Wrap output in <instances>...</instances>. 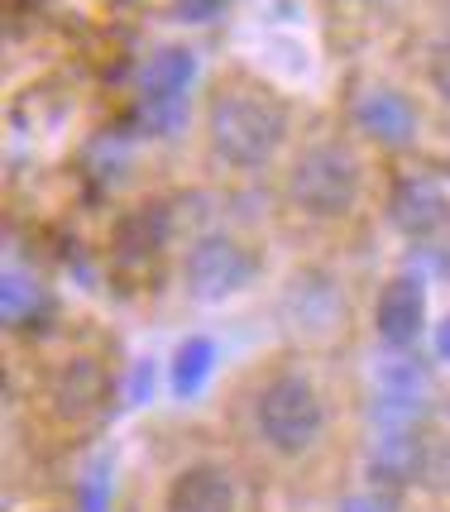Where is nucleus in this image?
Segmentation results:
<instances>
[{
	"label": "nucleus",
	"instance_id": "2",
	"mask_svg": "<svg viewBox=\"0 0 450 512\" xmlns=\"http://www.w3.org/2000/svg\"><path fill=\"white\" fill-rule=\"evenodd\" d=\"M288 201L312 221H340L350 216L364 197V163L350 144L340 139H316L302 144L288 163Z\"/></svg>",
	"mask_w": 450,
	"mask_h": 512
},
{
	"label": "nucleus",
	"instance_id": "14",
	"mask_svg": "<svg viewBox=\"0 0 450 512\" xmlns=\"http://www.w3.org/2000/svg\"><path fill=\"white\" fill-rule=\"evenodd\" d=\"M39 307H44L39 283H34L24 268H5V283H0V312H5V321L20 326V321H29Z\"/></svg>",
	"mask_w": 450,
	"mask_h": 512
},
{
	"label": "nucleus",
	"instance_id": "8",
	"mask_svg": "<svg viewBox=\"0 0 450 512\" xmlns=\"http://www.w3.org/2000/svg\"><path fill=\"white\" fill-rule=\"evenodd\" d=\"M355 125H360L374 144L398 149L417 134V106L412 96H403L398 87H364L355 96Z\"/></svg>",
	"mask_w": 450,
	"mask_h": 512
},
{
	"label": "nucleus",
	"instance_id": "17",
	"mask_svg": "<svg viewBox=\"0 0 450 512\" xmlns=\"http://www.w3.org/2000/svg\"><path fill=\"white\" fill-rule=\"evenodd\" d=\"M230 0H173V20L182 24H211Z\"/></svg>",
	"mask_w": 450,
	"mask_h": 512
},
{
	"label": "nucleus",
	"instance_id": "11",
	"mask_svg": "<svg viewBox=\"0 0 450 512\" xmlns=\"http://www.w3.org/2000/svg\"><path fill=\"white\" fill-rule=\"evenodd\" d=\"M111 398V379L96 359H72L68 369L58 374V388H53V402L63 417H96Z\"/></svg>",
	"mask_w": 450,
	"mask_h": 512
},
{
	"label": "nucleus",
	"instance_id": "16",
	"mask_svg": "<svg viewBox=\"0 0 450 512\" xmlns=\"http://www.w3.org/2000/svg\"><path fill=\"white\" fill-rule=\"evenodd\" d=\"M427 82H431V91L450 106V34H441V39L427 48Z\"/></svg>",
	"mask_w": 450,
	"mask_h": 512
},
{
	"label": "nucleus",
	"instance_id": "4",
	"mask_svg": "<svg viewBox=\"0 0 450 512\" xmlns=\"http://www.w3.org/2000/svg\"><path fill=\"white\" fill-rule=\"evenodd\" d=\"M259 273V259L254 249L240 240V235H225V230H211L202 240H192L187 259H182V288L197 302H225L235 292H245Z\"/></svg>",
	"mask_w": 450,
	"mask_h": 512
},
{
	"label": "nucleus",
	"instance_id": "21",
	"mask_svg": "<svg viewBox=\"0 0 450 512\" xmlns=\"http://www.w3.org/2000/svg\"><path fill=\"white\" fill-rule=\"evenodd\" d=\"M350 5H379V0H350Z\"/></svg>",
	"mask_w": 450,
	"mask_h": 512
},
{
	"label": "nucleus",
	"instance_id": "13",
	"mask_svg": "<svg viewBox=\"0 0 450 512\" xmlns=\"http://www.w3.org/2000/svg\"><path fill=\"white\" fill-rule=\"evenodd\" d=\"M211 369H216V345L206 340V335H192V340H182L178 350H173V364H168V388L178 393V398H197L211 379Z\"/></svg>",
	"mask_w": 450,
	"mask_h": 512
},
{
	"label": "nucleus",
	"instance_id": "7",
	"mask_svg": "<svg viewBox=\"0 0 450 512\" xmlns=\"http://www.w3.org/2000/svg\"><path fill=\"white\" fill-rule=\"evenodd\" d=\"M427 326V288L422 278L412 273H398L379 288V302H374V331L388 350H412L417 335Z\"/></svg>",
	"mask_w": 450,
	"mask_h": 512
},
{
	"label": "nucleus",
	"instance_id": "3",
	"mask_svg": "<svg viewBox=\"0 0 450 512\" xmlns=\"http://www.w3.org/2000/svg\"><path fill=\"white\" fill-rule=\"evenodd\" d=\"M254 431L283 460L307 455L321 441V431H326V398H321V388L307 374H293V369L264 379L259 393H254Z\"/></svg>",
	"mask_w": 450,
	"mask_h": 512
},
{
	"label": "nucleus",
	"instance_id": "6",
	"mask_svg": "<svg viewBox=\"0 0 450 512\" xmlns=\"http://www.w3.org/2000/svg\"><path fill=\"white\" fill-rule=\"evenodd\" d=\"M388 221L407 240H436L450 225V187L436 173H407L388 192Z\"/></svg>",
	"mask_w": 450,
	"mask_h": 512
},
{
	"label": "nucleus",
	"instance_id": "18",
	"mask_svg": "<svg viewBox=\"0 0 450 512\" xmlns=\"http://www.w3.org/2000/svg\"><path fill=\"white\" fill-rule=\"evenodd\" d=\"M340 512H398V503H393V493H388V489H369V493L345 498V503H340Z\"/></svg>",
	"mask_w": 450,
	"mask_h": 512
},
{
	"label": "nucleus",
	"instance_id": "1",
	"mask_svg": "<svg viewBox=\"0 0 450 512\" xmlns=\"http://www.w3.org/2000/svg\"><path fill=\"white\" fill-rule=\"evenodd\" d=\"M293 115L259 82L230 77L206 101V144L230 173H259L288 144Z\"/></svg>",
	"mask_w": 450,
	"mask_h": 512
},
{
	"label": "nucleus",
	"instance_id": "15",
	"mask_svg": "<svg viewBox=\"0 0 450 512\" xmlns=\"http://www.w3.org/2000/svg\"><path fill=\"white\" fill-rule=\"evenodd\" d=\"M187 120V96H139V125L149 134H173Z\"/></svg>",
	"mask_w": 450,
	"mask_h": 512
},
{
	"label": "nucleus",
	"instance_id": "20",
	"mask_svg": "<svg viewBox=\"0 0 450 512\" xmlns=\"http://www.w3.org/2000/svg\"><path fill=\"white\" fill-rule=\"evenodd\" d=\"M431 345H436V359H446L450 364V316H441V326L431 335Z\"/></svg>",
	"mask_w": 450,
	"mask_h": 512
},
{
	"label": "nucleus",
	"instance_id": "12",
	"mask_svg": "<svg viewBox=\"0 0 450 512\" xmlns=\"http://www.w3.org/2000/svg\"><path fill=\"white\" fill-rule=\"evenodd\" d=\"M197 82V53L182 44H163L139 67V96H187Z\"/></svg>",
	"mask_w": 450,
	"mask_h": 512
},
{
	"label": "nucleus",
	"instance_id": "19",
	"mask_svg": "<svg viewBox=\"0 0 450 512\" xmlns=\"http://www.w3.org/2000/svg\"><path fill=\"white\" fill-rule=\"evenodd\" d=\"M106 498H111V493H106V479H87L77 503H82V512H106Z\"/></svg>",
	"mask_w": 450,
	"mask_h": 512
},
{
	"label": "nucleus",
	"instance_id": "10",
	"mask_svg": "<svg viewBox=\"0 0 450 512\" xmlns=\"http://www.w3.org/2000/svg\"><path fill=\"white\" fill-rule=\"evenodd\" d=\"M431 465V450L417 431H383L374 455H369V479L379 489H403Z\"/></svg>",
	"mask_w": 450,
	"mask_h": 512
},
{
	"label": "nucleus",
	"instance_id": "5",
	"mask_svg": "<svg viewBox=\"0 0 450 512\" xmlns=\"http://www.w3.org/2000/svg\"><path fill=\"white\" fill-rule=\"evenodd\" d=\"M427 398H431L427 364H417L412 355L398 350V359H388L379 369L374 393H369L374 426H379V431H417L422 412H427Z\"/></svg>",
	"mask_w": 450,
	"mask_h": 512
},
{
	"label": "nucleus",
	"instance_id": "9",
	"mask_svg": "<svg viewBox=\"0 0 450 512\" xmlns=\"http://www.w3.org/2000/svg\"><path fill=\"white\" fill-rule=\"evenodd\" d=\"M163 512H235V479H230V469L211 465H187L168 484V503Z\"/></svg>",
	"mask_w": 450,
	"mask_h": 512
}]
</instances>
